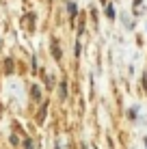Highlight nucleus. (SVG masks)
Returning <instances> with one entry per match:
<instances>
[{
  "mask_svg": "<svg viewBox=\"0 0 147 149\" xmlns=\"http://www.w3.org/2000/svg\"><path fill=\"white\" fill-rule=\"evenodd\" d=\"M33 97H35V100L41 97V89H39V86H33Z\"/></svg>",
  "mask_w": 147,
  "mask_h": 149,
  "instance_id": "nucleus-5",
  "label": "nucleus"
},
{
  "mask_svg": "<svg viewBox=\"0 0 147 149\" xmlns=\"http://www.w3.org/2000/svg\"><path fill=\"white\" fill-rule=\"evenodd\" d=\"M45 110H48V104H43L41 112H39V121H43V117H45Z\"/></svg>",
  "mask_w": 147,
  "mask_h": 149,
  "instance_id": "nucleus-6",
  "label": "nucleus"
},
{
  "mask_svg": "<svg viewBox=\"0 0 147 149\" xmlns=\"http://www.w3.org/2000/svg\"><path fill=\"white\" fill-rule=\"evenodd\" d=\"M106 15H108V19H115V9H113V4H106Z\"/></svg>",
  "mask_w": 147,
  "mask_h": 149,
  "instance_id": "nucleus-3",
  "label": "nucleus"
},
{
  "mask_svg": "<svg viewBox=\"0 0 147 149\" xmlns=\"http://www.w3.org/2000/svg\"><path fill=\"white\" fill-rule=\"evenodd\" d=\"M145 147H147V143H145Z\"/></svg>",
  "mask_w": 147,
  "mask_h": 149,
  "instance_id": "nucleus-9",
  "label": "nucleus"
},
{
  "mask_svg": "<svg viewBox=\"0 0 147 149\" xmlns=\"http://www.w3.org/2000/svg\"><path fill=\"white\" fill-rule=\"evenodd\" d=\"M143 86H145V93H147V74L143 76Z\"/></svg>",
  "mask_w": 147,
  "mask_h": 149,
  "instance_id": "nucleus-8",
  "label": "nucleus"
},
{
  "mask_svg": "<svg viewBox=\"0 0 147 149\" xmlns=\"http://www.w3.org/2000/svg\"><path fill=\"white\" fill-rule=\"evenodd\" d=\"M59 89H61V97H67V82H61V86H59Z\"/></svg>",
  "mask_w": 147,
  "mask_h": 149,
  "instance_id": "nucleus-4",
  "label": "nucleus"
},
{
  "mask_svg": "<svg viewBox=\"0 0 147 149\" xmlns=\"http://www.w3.org/2000/svg\"><path fill=\"white\" fill-rule=\"evenodd\" d=\"M67 13H69V17H76V13H78V7H76L74 2H67Z\"/></svg>",
  "mask_w": 147,
  "mask_h": 149,
  "instance_id": "nucleus-1",
  "label": "nucleus"
},
{
  "mask_svg": "<svg viewBox=\"0 0 147 149\" xmlns=\"http://www.w3.org/2000/svg\"><path fill=\"white\" fill-rule=\"evenodd\" d=\"M52 54H54V58H61V48L56 41H52Z\"/></svg>",
  "mask_w": 147,
  "mask_h": 149,
  "instance_id": "nucleus-2",
  "label": "nucleus"
},
{
  "mask_svg": "<svg viewBox=\"0 0 147 149\" xmlns=\"http://www.w3.org/2000/svg\"><path fill=\"white\" fill-rule=\"evenodd\" d=\"M24 147H26V149H33V141H30V138H26V141H24Z\"/></svg>",
  "mask_w": 147,
  "mask_h": 149,
  "instance_id": "nucleus-7",
  "label": "nucleus"
}]
</instances>
